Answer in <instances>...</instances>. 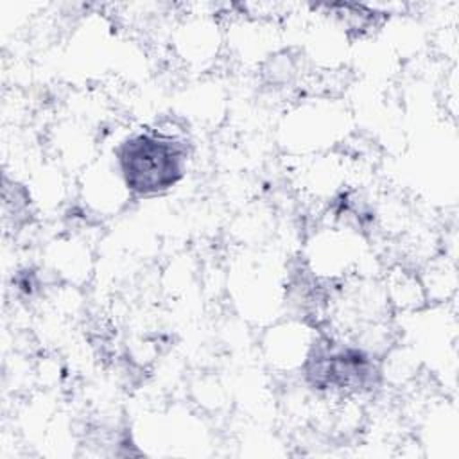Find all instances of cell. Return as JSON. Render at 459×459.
Returning <instances> with one entry per match:
<instances>
[{
	"mask_svg": "<svg viewBox=\"0 0 459 459\" xmlns=\"http://www.w3.org/2000/svg\"><path fill=\"white\" fill-rule=\"evenodd\" d=\"M185 140L161 129L127 134L115 147V165L131 195L151 197L174 188L185 176Z\"/></svg>",
	"mask_w": 459,
	"mask_h": 459,
	"instance_id": "cell-1",
	"label": "cell"
},
{
	"mask_svg": "<svg viewBox=\"0 0 459 459\" xmlns=\"http://www.w3.org/2000/svg\"><path fill=\"white\" fill-rule=\"evenodd\" d=\"M179 34H178V45L183 48V52H192L194 57L192 61H204L208 59V54H217V43H219V36H217V23L213 20L208 18H195V20H188L183 23V27H179Z\"/></svg>",
	"mask_w": 459,
	"mask_h": 459,
	"instance_id": "cell-2",
	"label": "cell"
}]
</instances>
